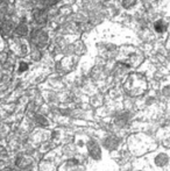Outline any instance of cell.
Segmentation results:
<instances>
[{
  "instance_id": "obj_2",
  "label": "cell",
  "mask_w": 170,
  "mask_h": 171,
  "mask_svg": "<svg viewBox=\"0 0 170 171\" xmlns=\"http://www.w3.org/2000/svg\"><path fill=\"white\" fill-rule=\"evenodd\" d=\"M135 3H136V0H124V7L128 8V7H131L132 5H134Z\"/></svg>"
},
{
  "instance_id": "obj_1",
  "label": "cell",
  "mask_w": 170,
  "mask_h": 171,
  "mask_svg": "<svg viewBox=\"0 0 170 171\" xmlns=\"http://www.w3.org/2000/svg\"><path fill=\"white\" fill-rule=\"evenodd\" d=\"M89 151H90V154L96 158V156H97V158L99 157V155H100V150H99V148H98V146H97V143H95V142H90L89 143Z\"/></svg>"
},
{
  "instance_id": "obj_3",
  "label": "cell",
  "mask_w": 170,
  "mask_h": 171,
  "mask_svg": "<svg viewBox=\"0 0 170 171\" xmlns=\"http://www.w3.org/2000/svg\"><path fill=\"white\" fill-rule=\"evenodd\" d=\"M162 28H163V24H162V22H160V21H158V22L155 24V29H156L157 32H161V31H163Z\"/></svg>"
}]
</instances>
